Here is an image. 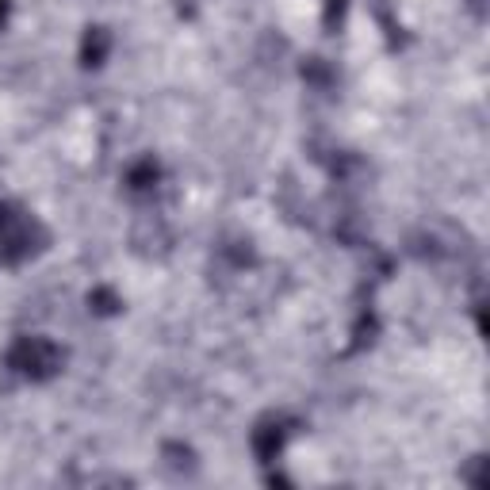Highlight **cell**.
<instances>
[{
	"label": "cell",
	"instance_id": "obj_2",
	"mask_svg": "<svg viewBox=\"0 0 490 490\" xmlns=\"http://www.w3.org/2000/svg\"><path fill=\"white\" fill-rule=\"evenodd\" d=\"M8 364L16 371H24V376H31V380H47L62 368V349L47 338H19L8 352Z\"/></svg>",
	"mask_w": 490,
	"mask_h": 490
},
{
	"label": "cell",
	"instance_id": "obj_4",
	"mask_svg": "<svg viewBox=\"0 0 490 490\" xmlns=\"http://www.w3.org/2000/svg\"><path fill=\"white\" fill-rule=\"evenodd\" d=\"M104 54H108V35H104L100 27H92L89 38H85V62H89V66H100Z\"/></svg>",
	"mask_w": 490,
	"mask_h": 490
},
{
	"label": "cell",
	"instance_id": "obj_5",
	"mask_svg": "<svg viewBox=\"0 0 490 490\" xmlns=\"http://www.w3.org/2000/svg\"><path fill=\"white\" fill-rule=\"evenodd\" d=\"M5 16H8V5H5V0H0V24H5Z\"/></svg>",
	"mask_w": 490,
	"mask_h": 490
},
{
	"label": "cell",
	"instance_id": "obj_1",
	"mask_svg": "<svg viewBox=\"0 0 490 490\" xmlns=\"http://www.w3.org/2000/svg\"><path fill=\"white\" fill-rule=\"evenodd\" d=\"M38 238H43V226H38L31 214L16 211L8 203H0V261L16 265V261L31 257V253L38 249L35 245Z\"/></svg>",
	"mask_w": 490,
	"mask_h": 490
},
{
	"label": "cell",
	"instance_id": "obj_3",
	"mask_svg": "<svg viewBox=\"0 0 490 490\" xmlns=\"http://www.w3.org/2000/svg\"><path fill=\"white\" fill-rule=\"evenodd\" d=\"M253 444H257V456L261 460H272L280 453V444H284V433H280V425L272 429V425H261L257 429V437H253Z\"/></svg>",
	"mask_w": 490,
	"mask_h": 490
}]
</instances>
